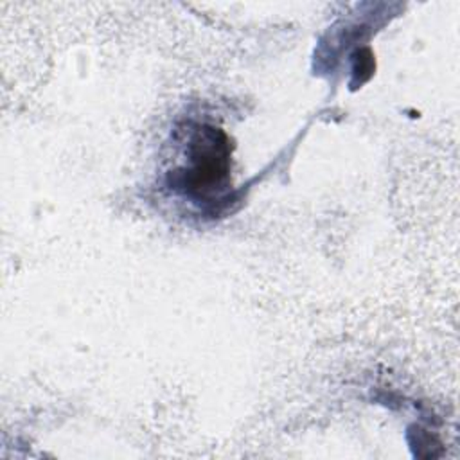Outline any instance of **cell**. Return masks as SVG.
I'll return each instance as SVG.
<instances>
[{"label": "cell", "instance_id": "cell-1", "mask_svg": "<svg viewBox=\"0 0 460 460\" xmlns=\"http://www.w3.org/2000/svg\"><path fill=\"white\" fill-rule=\"evenodd\" d=\"M230 171V144L219 128L201 126L194 129L189 146L187 165L180 171L185 192L196 198H208L223 189Z\"/></svg>", "mask_w": 460, "mask_h": 460}]
</instances>
